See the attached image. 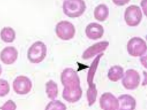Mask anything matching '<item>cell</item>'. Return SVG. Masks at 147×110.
I'll use <instances>...</instances> for the list:
<instances>
[{
    "label": "cell",
    "instance_id": "cell-1",
    "mask_svg": "<svg viewBox=\"0 0 147 110\" xmlns=\"http://www.w3.org/2000/svg\"><path fill=\"white\" fill-rule=\"evenodd\" d=\"M61 82L64 86L62 97L65 101L74 103L79 101L82 95L80 79L73 68H65L61 74Z\"/></svg>",
    "mask_w": 147,
    "mask_h": 110
},
{
    "label": "cell",
    "instance_id": "cell-2",
    "mask_svg": "<svg viewBox=\"0 0 147 110\" xmlns=\"http://www.w3.org/2000/svg\"><path fill=\"white\" fill-rule=\"evenodd\" d=\"M103 55H104V53L99 54L94 60L91 66H90V69H89L88 73H87V81L89 85V88L87 91V101H88V105L90 107L92 106L95 103L96 100V96H97L98 93L97 90H96V84L94 83V79L95 73H96V69H97L99 60Z\"/></svg>",
    "mask_w": 147,
    "mask_h": 110
},
{
    "label": "cell",
    "instance_id": "cell-3",
    "mask_svg": "<svg viewBox=\"0 0 147 110\" xmlns=\"http://www.w3.org/2000/svg\"><path fill=\"white\" fill-rule=\"evenodd\" d=\"M86 10L84 0H65L63 3L64 14L69 18H78Z\"/></svg>",
    "mask_w": 147,
    "mask_h": 110
},
{
    "label": "cell",
    "instance_id": "cell-4",
    "mask_svg": "<svg viewBox=\"0 0 147 110\" xmlns=\"http://www.w3.org/2000/svg\"><path fill=\"white\" fill-rule=\"evenodd\" d=\"M47 55V46L42 41H36L29 48L27 57L31 63H40Z\"/></svg>",
    "mask_w": 147,
    "mask_h": 110
},
{
    "label": "cell",
    "instance_id": "cell-5",
    "mask_svg": "<svg viewBox=\"0 0 147 110\" xmlns=\"http://www.w3.org/2000/svg\"><path fill=\"white\" fill-rule=\"evenodd\" d=\"M127 49L129 55L132 57H142L146 52V43L140 37H132L127 42Z\"/></svg>",
    "mask_w": 147,
    "mask_h": 110
},
{
    "label": "cell",
    "instance_id": "cell-6",
    "mask_svg": "<svg viewBox=\"0 0 147 110\" xmlns=\"http://www.w3.org/2000/svg\"><path fill=\"white\" fill-rule=\"evenodd\" d=\"M56 34L59 39L63 41L72 39L76 34V28L70 22L61 21L56 26Z\"/></svg>",
    "mask_w": 147,
    "mask_h": 110
},
{
    "label": "cell",
    "instance_id": "cell-7",
    "mask_svg": "<svg viewBox=\"0 0 147 110\" xmlns=\"http://www.w3.org/2000/svg\"><path fill=\"white\" fill-rule=\"evenodd\" d=\"M122 79V84L127 90L133 91L137 89L140 86L141 77L137 71L133 69H129L123 74Z\"/></svg>",
    "mask_w": 147,
    "mask_h": 110
},
{
    "label": "cell",
    "instance_id": "cell-8",
    "mask_svg": "<svg viewBox=\"0 0 147 110\" xmlns=\"http://www.w3.org/2000/svg\"><path fill=\"white\" fill-rule=\"evenodd\" d=\"M124 18L125 23L129 27L139 25L142 19V12L140 7L137 5H131L126 9Z\"/></svg>",
    "mask_w": 147,
    "mask_h": 110
},
{
    "label": "cell",
    "instance_id": "cell-9",
    "mask_svg": "<svg viewBox=\"0 0 147 110\" xmlns=\"http://www.w3.org/2000/svg\"><path fill=\"white\" fill-rule=\"evenodd\" d=\"M32 81L26 76H18L13 83L14 92L18 95H27L32 89Z\"/></svg>",
    "mask_w": 147,
    "mask_h": 110
},
{
    "label": "cell",
    "instance_id": "cell-10",
    "mask_svg": "<svg viewBox=\"0 0 147 110\" xmlns=\"http://www.w3.org/2000/svg\"><path fill=\"white\" fill-rule=\"evenodd\" d=\"M99 105L101 109L118 110L119 109V103L118 98L111 93L106 92L102 94L99 99Z\"/></svg>",
    "mask_w": 147,
    "mask_h": 110
},
{
    "label": "cell",
    "instance_id": "cell-11",
    "mask_svg": "<svg viewBox=\"0 0 147 110\" xmlns=\"http://www.w3.org/2000/svg\"><path fill=\"white\" fill-rule=\"evenodd\" d=\"M109 46V42L108 41H100V42L96 43L84 51L82 53V58L83 60H89V59L94 58L97 54L105 51Z\"/></svg>",
    "mask_w": 147,
    "mask_h": 110
},
{
    "label": "cell",
    "instance_id": "cell-12",
    "mask_svg": "<svg viewBox=\"0 0 147 110\" xmlns=\"http://www.w3.org/2000/svg\"><path fill=\"white\" fill-rule=\"evenodd\" d=\"M18 53L16 48L13 46H7L0 53V60L4 64L12 65L18 58Z\"/></svg>",
    "mask_w": 147,
    "mask_h": 110
},
{
    "label": "cell",
    "instance_id": "cell-13",
    "mask_svg": "<svg viewBox=\"0 0 147 110\" xmlns=\"http://www.w3.org/2000/svg\"><path fill=\"white\" fill-rule=\"evenodd\" d=\"M104 29L101 25L96 23H90L86 27L85 34L87 37L91 40H97L103 37Z\"/></svg>",
    "mask_w": 147,
    "mask_h": 110
},
{
    "label": "cell",
    "instance_id": "cell-14",
    "mask_svg": "<svg viewBox=\"0 0 147 110\" xmlns=\"http://www.w3.org/2000/svg\"><path fill=\"white\" fill-rule=\"evenodd\" d=\"M120 110H134L137 106L136 100L132 96L124 94L118 98Z\"/></svg>",
    "mask_w": 147,
    "mask_h": 110
},
{
    "label": "cell",
    "instance_id": "cell-15",
    "mask_svg": "<svg viewBox=\"0 0 147 110\" xmlns=\"http://www.w3.org/2000/svg\"><path fill=\"white\" fill-rule=\"evenodd\" d=\"M109 15V7L106 4H99L95 8L94 11V16L96 20L100 22L105 21Z\"/></svg>",
    "mask_w": 147,
    "mask_h": 110
},
{
    "label": "cell",
    "instance_id": "cell-16",
    "mask_svg": "<svg viewBox=\"0 0 147 110\" xmlns=\"http://www.w3.org/2000/svg\"><path fill=\"white\" fill-rule=\"evenodd\" d=\"M124 74L123 68L120 65H114L109 69L108 78L110 81L116 82L121 79Z\"/></svg>",
    "mask_w": 147,
    "mask_h": 110
},
{
    "label": "cell",
    "instance_id": "cell-17",
    "mask_svg": "<svg viewBox=\"0 0 147 110\" xmlns=\"http://www.w3.org/2000/svg\"><path fill=\"white\" fill-rule=\"evenodd\" d=\"M0 37L4 42L12 43L16 39V32L11 27H4L0 32Z\"/></svg>",
    "mask_w": 147,
    "mask_h": 110
},
{
    "label": "cell",
    "instance_id": "cell-18",
    "mask_svg": "<svg viewBox=\"0 0 147 110\" xmlns=\"http://www.w3.org/2000/svg\"><path fill=\"white\" fill-rule=\"evenodd\" d=\"M46 93L51 100H55L59 93V88L57 84L53 80H49L46 83Z\"/></svg>",
    "mask_w": 147,
    "mask_h": 110
},
{
    "label": "cell",
    "instance_id": "cell-19",
    "mask_svg": "<svg viewBox=\"0 0 147 110\" xmlns=\"http://www.w3.org/2000/svg\"><path fill=\"white\" fill-rule=\"evenodd\" d=\"M46 110H65L66 109V106L62 103L60 100H53V101L47 105Z\"/></svg>",
    "mask_w": 147,
    "mask_h": 110
},
{
    "label": "cell",
    "instance_id": "cell-20",
    "mask_svg": "<svg viewBox=\"0 0 147 110\" xmlns=\"http://www.w3.org/2000/svg\"><path fill=\"white\" fill-rule=\"evenodd\" d=\"M10 91V86L7 81L4 79H0V97H4L7 95Z\"/></svg>",
    "mask_w": 147,
    "mask_h": 110
},
{
    "label": "cell",
    "instance_id": "cell-21",
    "mask_svg": "<svg viewBox=\"0 0 147 110\" xmlns=\"http://www.w3.org/2000/svg\"><path fill=\"white\" fill-rule=\"evenodd\" d=\"M16 109V105L13 100H8V101L4 104L3 106L0 107L1 110H15Z\"/></svg>",
    "mask_w": 147,
    "mask_h": 110
},
{
    "label": "cell",
    "instance_id": "cell-22",
    "mask_svg": "<svg viewBox=\"0 0 147 110\" xmlns=\"http://www.w3.org/2000/svg\"><path fill=\"white\" fill-rule=\"evenodd\" d=\"M112 1L116 6H118V7H123V6L128 4L130 0H112Z\"/></svg>",
    "mask_w": 147,
    "mask_h": 110
},
{
    "label": "cell",
    "instance_id": "cell-23",
    "mask_svg": "<svg viewBox=\"0 0 147 110\" xmlns=\"http://www.w3.org/2000/svg\"><path fill=\"white\" fill-rule=\"evenodd\" d=\"M146 1L147 0H142V3H141V6H142V9H143L144 13L145 15H146Z\"/></svg>",
    "mask_w": 147,
    "mask_h": 110
},
{
    "label": "cell",
    "instance_id": "cell-24",
    "mask_svg": "<svg viewBox=\"0 0 147 110\" xmlns=\"http://www.w3.org/2000/svg\"><path fill=\"white\" fill-rule=\"evenodd\" d=\"M1 72H2V69H1V66L0 65V75L1 74Z\"/></svg>",
    "mask_w": 147,
    "mask_h": 110
}]
</instances>
